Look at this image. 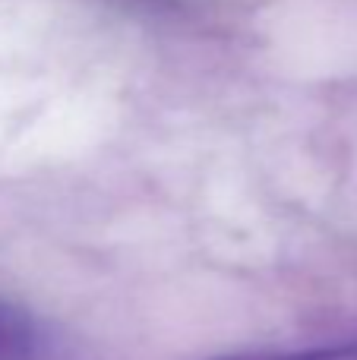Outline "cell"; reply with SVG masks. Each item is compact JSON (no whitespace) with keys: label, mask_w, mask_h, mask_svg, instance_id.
<instances>
[{"label":"cell","mask_w":357,"mask_h":360,"mask_svg":"<svg viewBox=\"0 0 357 360\" xmlns=\"http://www.w3.org/2000/svg\"><path fill=\"white\" fill-rule=\"evenodd\" d=\"M35 323L22 310L0 300V360H35L38 357Z\"/></svg>","instance_id":"6da1fadb"},{"label":"cell","mask_w":357,"mask_h":360,"mask_svg":"<svg viewBox=\"0 0 357 360\" xmlns=\"http://www.w3.org/2000/svg\"><path fill=\"white\" fill-rule=\"evenodd\" d=\"M282 360H357V348H326V351H310V354L282 357Z\"/></svg>","instance_id":"7a4b0ae2"},{"label":"cell","mask_w":357,"mask_h":360,"mask_svg":"<svg viewBox=\"0 0 357 360\" xmlns=\"http://www.w3.org/2000/svg\"><path fill=\"white\" fill-rule=\"evenodd\" d=\"M221 360H272V357H221Z\"/></svg>","instance_id":"3957f363"}]
</instances>
